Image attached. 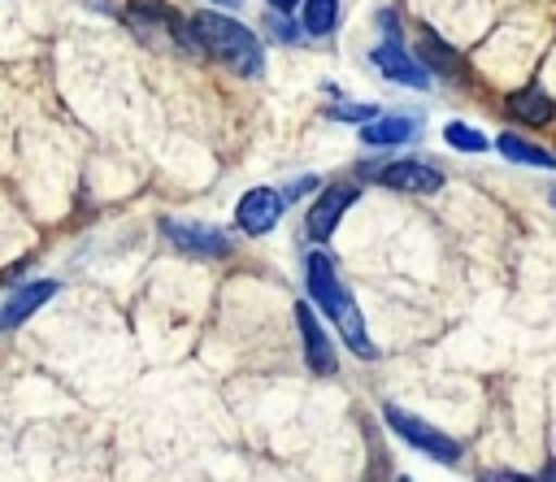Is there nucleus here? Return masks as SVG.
Returning a JSON list of instances; mask_svg holds the SVG:
<instances>
[{"mask_svg": "<svg viewBox=\"0 0 556 482\" xmlns=\"http://www.w3.org/2000/svg\"><path fill=\"white\" fill-rule=\"evenodd\" d=\"M304 287H308V300L339 326L343 343H348L361 360H374L378 347H374V339L365 334V317H361V308L352 304V295H348V287H343V278H339V269H334V261H330L326 252H308V256H304Z\"/></svg>", "mask_w": 556, "mask_h": 482, "instance_id": "1", "label": "nucleus"}, {"mask_svg": "<svg viewBox=\"0 0 556 482\" xmlns=\"http://www.w3.org/2000/svg\"><path fill=\"white\" fill-rule=\"evenodd\" d=\"M191 30L200 39V48L217 61H226L239 78H261L265 69V52H261V39L239 22V17H226V13H195L191 17Z\"/></svg>", "mask_w": 556, "mask_h": 482, "instance_id": "2", "label": "nucleus"}, {"mask_svg": "<svg viewBox=\"0 0 556 482\" xmlns=\"http://www.w3.org/2000/svg\"><path fill=\"white\" fill-rule=\"evenodd\" d=\"M382 417H387V426L408 443V447H417L421 456H430L434 465H456L460 460V443L456 439H447L443 430H434L430 421H421V417H413V413H404L400 404H387L382 408Z\"/></svg>", "mask_w": 556, "mask_h": 482, "instance_id": "3", "label": "nucleus"}, {"mask_svg": "<svg viewBox=\"0 0 556 482\" xmlns=\"http://www.w3.org/2000/svg\"><path fill=\"white\" fill-rule=\"evenodd\" d=\"M374 65L391 78V83H408V87H426V65H417L408 52H404V43H400V30H395V17L391 13H382V43L374 48Z\"/></svg>", "mask_w": 556, "mask_h": 482, "instance_id": "4", "label": "nucleus"}, {"mask_svg": "<svg viewBox=\"0 0 556 482\" xmlns=\"http://www.w3.org/2000/svg\"><path fill=\"white\" fill-rule=\"evenodd\" d=\"M365 178H378L391 191H413V195H430L443 187V174L426 161H387V165H361Z\"/></svg>", "mask_w": 556, "mask_h": 482, "instance_id": "5", "label": "nucleus"}, {"mask_svg": "<svg viewBox=\"0 0 556 482\" xmlns=\"http://www.w3.org/2000/svg\"><path fill=\"white\" fill-rule=\"evenodd\" d=\"M161 230H165V239L178 248V252H187V256H204V261H217V256H230V248H235V239L230 234H222V230H213V226H200V221H161Z\"/></svg>", "mask_w": 556, "mask_h": 482, "instance_id": "6", "label": "nucleus"}, {"mask_svg": "<svg viewBox=\"0 0 556 482\" xmlns=\"http://www.w3.org/2000/svg\"><path fill=\"white\" fill-rule=\"evenodd\" d=\"M282 208H287V195H278L274 187H252V191L235 204V221H239L243 234H269V230L278 226Z\"/></svg>", "mask_w": 556, "mask_h": 482, "instance_id": "7", "label": "nucleus"}, {"mask_svg": "<svg viewBox=\"0 0 556 482\" xmlns=\"http://www.w3.org/2000/svg\"><path fill=\"white\" fill-rule=\"evenodd\" d=\"M356 195H361V187H352V182L326 187V191L317 195V204L308 208V234H313V239H330L334 226L343 221V213L356 204Z\"/></svg>", "mask_w": 556, "mask_h": 482, "instance_id": "8", "label": "nucleus"}, {"mask_svg": "<svg viewBox=\"0 0 556 482\" xmlns=\"http://www.w3.org/2000/svg\"><path fill=\"white\" fill-rule=\"evenodd\" d=\"M295 326H300V343H304L308 369H313V373H334L339 360H334V352H330V339H326V330H321L313 304H295Z\"/></svg>", "mask_w": 556, "mask_h": 482, "instance_id": "9", "label": "nucleus"}, {"mask_svg": "<svg viewBox=\"0 0 556 482\" xmlns=\"http://www.w3.org/2000/svg\"><path fill=\"white\" fill-rule=\"evenodd\" d=\"M408 139H417V117H408V113H387V117L361 122V143L365 148H400Z\"/></svg>", "mask_w": 556, "mask_h": 482, "instance_id": "10", "label": "nucleus"}, {"mask_svg": "<svg viewBox=\"0 0 556 482\" xmlns=\"http://www.w3.org/2000/svg\"><path fill=\"white\" fill-rule=\"evenodd\" d=\"M61 287L52 282V278H39V282H26V287H17L13 295H9V304L0 308V330H13V326H22L39 304H48L52 295H56Z\"/></svg>", "mask_w": 556, "mask_h": 482, "instance_id": "11", "label": "nucleus"}, {"mask_svg": "<svg viewBox=\"0 0 556 482\" xmlns=\"http://www.w3.org/2000/svg\"><path fill=\"white\" fill-rule=\"evenodd\" d=\"M508 113L517 122H526V126H543V122L556 117V104H552L547 91H539V83H530V87H521V91L508 96Z\"/></svg>", "mask_w": 556, "mask_h": 482, "instance_id": "12", "label": "nucleus"}, {"mask_svg": "<svg viewBox=\"0 0 556 482\" xmlns=\"http://www.w3.org/2000/svg\"><path fill=\"white\" fill-rule=\"evenodd\" d=\"M417 52H421V61H426L434 74H443V78H456V74H460L456 52H452L434 30H421V48H417Z\"/></svg>", "mask_w": 556, "mask_h": 482, "instance_id": "13", "label": "nucleus"}, {"mask_svg": "<svg viewBox=\"0 0 556 482\" xmlns=\"http://www.w3.org/2000/svg\"><path fill=\"white\" fill-rule=\"evenodd\" d=\"M495 148H500L508 161H521V165H539V169H552V165H556V156H552L547 148H534V143H526L521 135H508V130L495 139Z\"/></svg>", "mask_w": 556, "mask_h": 482, "instance_id": "14", "label": "nucleus"}, {"mask_svg": "<svg viewBox=\"0 0 556 482\" xmlns=\"http://www.w3.org/2000/svg\"><path fill=\"white\" fill-rule=\"evenodd\" d=\"M339 26V0H304V30L330 35Z\"/></svg>", "mask_w": 556, "mask_h": 482, "instance_id": "15", "label": "nucleus"}, {"mask_svg": "<svg viewBox=\"0 0 556 482\" xmlns=\"http://www.w3.org/2000/svg\"><path fill=\"white\" fill-rule=\"evenodd\" d=\"M443 139H447L456 152H486V135L473 130V126H460V122H452V126L443 130Z\"/></svg>", "mask_w": 556, "mask_h": 482, "instance_id": "16", "label": "nucleus"}, {"mask_svg": "<svg viewBox=\"0 0 556 482\" xmlns=\"http://www.w3.org/2000/svg\"><path fill=\"white\" fill-rule=\"evenodd\" d=\"M334 117L339 122H365V117H378V104H334Z\"/></svg>", "mask_w": 556, "mask_h": 482, "instance_id": "17", "label": "nucleus"}, {"mask_svg": "<svg viewBox=\"0 0 556 482\" xmlns=\"http://www.w3.org/2000/svg\"><path fill=\"white\" fill-rule=\"evenodd\" d=\"M269 30H274V35H278V39H282V43H300V39H304V35H308V30H304V26H291V22H282V17H278V13H274V17H269Z\"/></svg>", "mask_w": 556, "mask_h": 482, "instance_id": "18", "label": "nucleus"}, {"mask_svg": "<svg viewBox=\"0 0 556 482\" xmlns=\"http://www.w3.org/2000/svg\"><path fill=\"white\" fill-rule=\"evenodd\" d=\"M313 187H317V178H313V174H304V178H295V182L287 187V200H300V195H308Z\"/></svg>", "mask_w": 556, "mask_h": 482, "instance_id": "19", "label": "nucleus"}, {"mask_svg": "<svg viewBox=\"0 0 556 482\" xmlns=\"http://www.w3.org/2000/svg\"><path fill=\"white\" fill-rule=\"evenodd\" d=\"M265 4H274L278 13H291V9H295V0H265Z\"/></svg>", "mask_w": 556, "mask_h": 482, "instance_id": "20", "label": "nucleus"}, {"mask_svg": "<svg viewBox=\"0 0 556 482\" xmlns=\"http://www.w3.org/2000/svg\"><path fill=\"white\" fill-rule=\"evenodd\" d=\"M213 4H222V9H239V0H213Z\"/></svg>", "mask_w": 556, "mask_h": 482, "instance_id": "21", "label": "nucleus"}, {"mask_svg": "<svg viewBox=\"0 0 556 482\" xmlns=\"http://www.w3.org/2000/svg\"><path fill=\"white\" fill-rule=\"evenodd\" d=\"M552 208H556V191H552Z\"/></svg>", "mask_w": 556, "mask_h": 482, "instance_id": "22", "label": "nucleus"}]
</instances>
